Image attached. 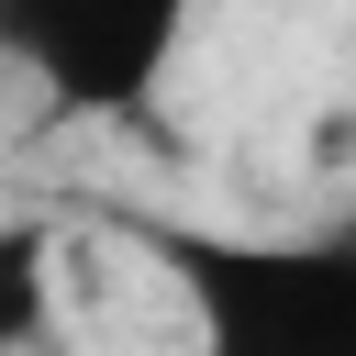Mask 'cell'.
I'll return each instance as SVG.
<instances>
[{"label": "cell", "instance_id": "1", "mask_svg": "<svg viewBox=\"0 0 356 356\" xmlns=\"http://www.w3.org/2000/svg\"><path fill=\"white\" fill-rule=\"evenodd\" d=\"M145 256L189 300L200 356H356V211L312 234L145 222Z\"/></svg>", "mask_w": 356, "mask_h": 356}, {"label": "cell", "instance_id": "2", "mask_svg": "<svg viewBox=\"0 0 356 356\" xmlns=\"http://www.w3.org/2000/svg\"><path fill=\"white\" fill-rule=\"evenodd\" d=\"M200 0H0V67L44 89L56 122H145Z\"/></svg>", "mask_w": 356, "mask_h": 356}, {"label": "cell", "instance_id": "3", "mask_svg": "<svg viewBox=\"0 0 356 356\" xmlns=\"http://www.w3.org/2000/svg\"><path fill=\"white\" fill-rule=\"evenodd\" d=\"M44 323H56V234L0 222V356H22Z\"/></svg>", "mask_w": 356, "mask_h": 356}]
</instances>
